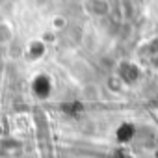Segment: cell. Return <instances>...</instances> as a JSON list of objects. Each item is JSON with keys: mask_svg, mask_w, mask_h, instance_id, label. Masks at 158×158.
<instances>
[{"mask_svg": "<svg viewBox=\"0 0 158 158\" xmlns=\"http://www.w3.org/2000/svg\"><path fill=\"white\" fill-rule=\"evenodd\" d=\"M10 39H11V30H10V26L4 24V23H0V45L6 43V41H10Z\"/></svg>", "mask_w": 158, "mask_h": 158, "instance_id": "cell-1", "label": "cell"}]
</instances>
